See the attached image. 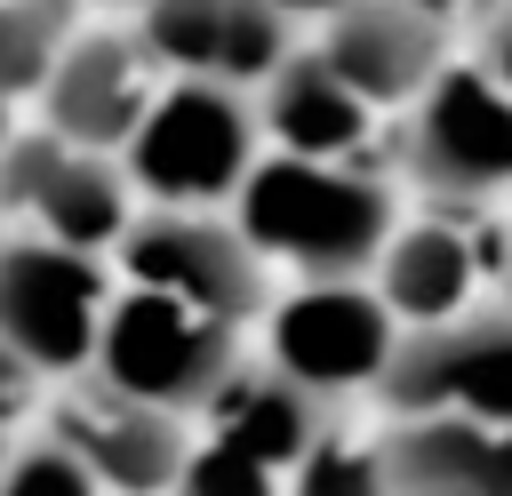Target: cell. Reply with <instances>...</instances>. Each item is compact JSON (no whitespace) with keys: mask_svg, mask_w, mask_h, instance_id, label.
Wrapping results in <instances>:
<instances>
[{"mask_svg":"<svg viewBox=\"0 0 512 496\" xmlns=\"http://www.w3.org/2000/svg\"><path fill=\"white\" fill-rule=\"evenodd\" d=\"M240 232L296 264L304 280H360L384 264L400 216H392V184L352 168V160H296V152H264L248 192L232 200Z\"/></svg>","mask_w":512,"mask_h":496,"instance_id":"cell-1","label":"cell"},{"mask_svg":"<svg viewBox=\"0 0 512 496\" xmlns=\"http://www.w3.org/2000/svg\"><path fill=\"white\" fill-rule=\"evenodd\" d=\"M264 144V112L248 88H224V80H168L152 120L136 128V144L120 152L144 208H216V200H240L248 176H256V152Z\"/></svg>","mask_w":512,"mask_h":496,"instance_id":"cell-2","label":"cell"},{"mask_svg":"<svg viewBox=\"0 0 512 496\" xmlns=\"http://www.w3.org/2000/svg\"><path fill=\"white\" fill-rule=\"evenodd\" d=\"M232 368H240V328H224L176 296H152V288H120L104 344H96V376L168 416H192V408L208 416V400L232 384Z\"/></svg>","mask_w":512,"mask_h":496,"instance_id":"cell-3","label":"cell"},{"mask_svg":"<svg viewBox=\"0 0 512 496\" xmlns=\"http://www.w3.org/2000/svg\"><path fill=\"white\" fill-rule=\"evenodd\" d=\"M400 176L440 208L512 192V88L488 64H448L400 128Z\"/></svg>","mask_w":512,"mask_h":496,"instance_id":"cell-4","label":"cell"},{"mask_svg":"<svg viewBox=\"0 0 512 496\" xmlns=\"http://www.w3.org/2000/svg\"><path fill=\"white\" fill-rule=\"evenodd\" d=\"M112 256H120L128 288L176 296V304H192V312H208L224 328H248L256 312H272L264 248L240 232V216H216V208H144Z\"/></svg>","mask_w":512,"mask_h":496,"instance_id":"cell-5","label":"cell"},{"mask_svg":"<svg viewBox=\"0 0 512 496\" xmlns=\"http://www.w3.org/2000/svg\"><path fill=\"white\" fill-rule=\"evenodd\" d=\"M112 280L96 256L48 240V232H24V240H0V336L40 368V376H80L96 368V344H104V320H112Z\"/></svg>","mask_w":512,"mask_h":496,"instance_id":"cell-6","label":"cell"},{"mask_svg":"<svg viewBox=\"0 0 512 496\" xmlns=\"http://www.w3.org/2000/svg\"><path fill=\"white\" fill-rule=\"evenodd\" d=\"M376 400L400 416H472L512 432V304H472L448 328H408Z\"/></svg>","mask_w":512,"mask_h":496,"instance_id":"cell-7","label":"cell"},{"mask_svg":"<svg viewBox=\"0 0 512 496\" xmlns=\"http://www.w3.org/2000/svg\"><path fill=\"white\" fill-rule=\"evenodd\" d=\"M0 200L24 208L32 232H48V240H64L80 256L120 248L128 224L144 216L128 160L120 152H80L56 128H16V144L0 152Z\"/></svg>","mask_w":512,"mask_h":496,"instance_id":"cell-8","label":"cell"},{"mask_svg":"<svg viewBox=\"0 0 512 496\" xmlns=\"http://www.w3.org/2000/svg\"><path fill=\"white\" fill-rule=\"evenodd\" d=\"M400 320L376 288L360 280H304L296 296H280L264 312V360L280 376H296L304 392H360V384H384L392 352H400Z\"/></svg>","mask_w":512,"mask_h":496,"instance_id":"cell-9","label":"cell"},{"mask_svg":"<svg viewBox=\"0 0 512 496\" xmlns=\"http://www.w3.org/2000/svg\"><path fill=\"white\" fill-rule=\"evenodd\" d=\"M168 72L144 48V32H80L56 64V80L40 88V128H56L80 152H128L136 128L152 120Z\"/></svg>","mask_w":512,"mask_h":496,"instance_id":"cell-10","label":"cell"},{"mask_svg":"<svg viewBox=\"0 0 512 496\" xmlns=\"http://www.w3.org/2000/svg\"><path fill=\"white\" fill-rule=\"evenodd\" d=\"M48 440H64L112 496H176V480H184V464L200 448L184 432V416H168L152 400H128L104 376H88V384H72L56 400Z\"/></svg>","mask_w":512,"mask_h":496,"instance_id":"cell-11","label":"cell"},{"mask_svg":"<svg viewBox=\"0 0 512 496\" xmlns=\"http://www.w3.org/2000/svg\"><path fill=\"white\" fill-rule=\"evenodd\" d=\"M288 24L296 16H280L272 0H144L136 8V32L168 80H224L248 96L296 56Z\"/></svg>","mask_w":512,"mask_h":496,"instance_id":"cell-12","label":"cell"},{"mask_svg":"<svg viewBox=\"0 0 512 496\" xmlns=\"http://www.w3.org/2000/svg\"><path fill=\"white\" fill-rule=\"evenodd\" d=\"M320 56L376 112H416L424 88L448 72V24L408 0H352L336 24H320Z\"/></svg>","mask_w":512,"mask_h":496,"instance_id":"cell-13","label":"cell"},{"mask_svg":"<svg viewBox=\"0 0 512 496\" xmlns=\"http://www.w3.org/2000/svg\"><path fill=\"white\" fill-rule=\"evenodd\" d=\"M256 112H264V136L296 160H352L368 144V120L376 104L320 56V40H304L264 88H256Z\"/></svg>","mask_w":512,"mask_h":496,"instance_id":"cell-14","label":"cell"},{"mask_svg":"<svg viewBox=\"0 0 512 496\" xmlns=\"http://www.w3.org/2000/svg\"><path fill=\"white\" fill-rule=\"evenodd\" d=\"M208 440L256 456L264 472H296V464L328 440V408H320V392H304V384L280 376L272 360H264V368L240 360L232 384L208 400Z\"/></svg>","mask_w":512,"mask_h":496,"instance_id":"cell-15","label":"cell"},{"mask_svg":"<svg viewBox=\"0 0 512 496\" xmlns=\"http://www.w3.org/2000/svg\"><path fill=\"white\" fill-rule=\"evenodd\" d=\"M472 240L448 224V216H424V224H400L384 264H376V296L392 304L400 328H448L472 312Z\"/></svg>","mask_w":512,"mask_h":496,"instance_id":"cell-16","label":"cell"},{"mask_svg":"<svg viewBox=\"0 0 512 496\" xmlns=\"http://www.w3.org/2000/svg\"><path fill=\"white\" fill-rule=\"evenodd\" d=\"M376 448H384L392 496H480L496 432L472 416H400Z\"/></svg>","mask_w":512,"mask_h":496,"instance_id":"cell-17","label":"cell"},{"mask_svg":"<svg viewBox=\"0 0 512 496\" xmlns=\"http://www.w3.org/2000/svg\"><path fill=\"white\" fill-rule=\"evenodd\" d=\"M80 0H0V96H40L80 40Z\"/></svg>","mask_w":512,"mask_h":496,"instance_id":"cell-18","label":"cell"},{"mask_svg":"<svg viewBox=\"0 0 512 496\" xmlns=\"http://www.w3.org/2000/svg\"><path fill=\"white\" fill-rule=\"evenodd\" d=\"M288 496H392V480H384V448H360V440H336V432H328V440L296 464Z\"/></svg>","mask_w":512,"mask_h":496,"instance_id":"cell-19","label":"cell"},{"mask_svg":"<svg viewBox=\"0 0 512 496\" xmlns=\"http://www.w3.org/2000/svg\"><path fill=\"white\" fill-rule=\"evenodd\" d=\"M0 496H104V480H96L64 440H32V448H16V456H8Z\"/></svg>","mask_w":512,"mask_h":496,"instance_id":"cell-20","label":"cell"},{"mask_svg":"<svg viewBox=\"0 0 512 496\" xmlns=\"http://www.w3.org/2000/svg\"><path fill=\"white\" fill-rule=\"evenodd\" d=\"M176 496H280V488H272V472L256 456H240L224 440H200L192 464H184V480H176Z\"/></svg>","mask_w":512,"mask_h":496,"instance_id":"cell-21","label":"cell"},{"mask_svg":"<svg viewBox=\"0 0 512 496\" xmlns=\"http://www.w3.org/2000/svg\"><path fill=\"white\" fill-rule=\"evenodd\" d=\"M32 384H40V368H32V360L0 336V424H16V416L32 408Z\"/></svg>","mask_w":512,"mask_h":496,"instance_id":"cell-22","label":"cell"},{"mask_svg":"<svg viewBox=\"0 0 512 496\" xmlns=\"http://www.w3.org/2000/svg\"><path fill=\"white\" fill-rule=\"evenodd\" d=\"M480 64L512 88V0H496V8H488V24H480Z\"/></svg>","mask_w":512,"mask_h":496,"instance_id":"cell-23","label":"cell"},{"mask_svg":"<svg viewBox=\"0 0 512 496\" xmlns=\"http://www.w3.org/2000/svg\"><path fill=\"white\" fill-rule=\"evenodd\" d=\"M480 496H512V432H496V456H488V480Z\"/></svg>","mask_w":512,"mask_h":496,"instance_id":"cell-24","label":"cell"},{"mask_svg":"<svg viewBox=\"0 0 512 496\" xmlns=\"http://www.w3.org/2000/svg\"><path fill=\"white\" fill-rule=\"evenodd\" d=\"M272 8H280V16H320V24H336L352 0H272Z\"/></svg>","mask_w":512,"mask_h":496,"instance_id":"cell-25","label":"cell"},{"mask_svg":"<svg viewBox=\"0 0 512 496\" xmlns=\"http://www.w3.org/2000/svg\"><path fill=\"white\" fill-rule=\"evenodd\" d=\"M408 8H424V16H440V24H448V16H464L472 0H408Z\"/></svg>","mask_w":512,"mask_h":496,"instance_id":"cell-26","label":"cell"},{"mask_svg":"<svg viewBox=\"0 0 512 496\" xmlns=\"http://www.w3.org/2000/svg\"><path fill=\"white\" fill-rule=\"evenodd\" d=\"M16 144V120H8V96H0V152Z\"/></svg>","mask_w":512,"mask_h":496,"instance_id":"cell-27","label":"cell"},{"mask_svg":"<svg viewBox=\"0 0 512 496\" xmlns=\"http://www.w3.org/2000/svg\"><path fill=\"white\" fill-rule=\"evenodd\" d=\"M504 304H512V256H504Z\"/></svg>","mask_w":512,"mask_h":496,"instance_id":"cell-28","label":"cell"},{"mask_svg":"<svg viewBox=\"0 0 512 496\" xmlns=\"http://www.w3.org/2000/svg\"><path fill=\"white\" fill-rule=\"evenodd\" d=\"M0 216H8V200H0ZM0 240H8V232H0Z\"/></svg>","mask_w":512,"mask_h":496,"instance_id":"cell-29","label":"cell"},{"mask_svg":"<svg viewBox=\"0 0 512 496\" xmlns=\"http://www.w3.org/2000/svg\"><path fill=\"white\" fill-rule=\"evenodd\" d=\"M128 8H144V0H128Z\"/></svg>","mask_w":512,"mask_h":496,"instance_id":"cell-30","label":"cell"}]
</instances>
